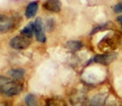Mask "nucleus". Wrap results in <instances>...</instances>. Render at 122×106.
I'll list each match as a JSON object with an SVG mask.
<instances>
[{
    "label": "nucleus",
    "mask_w": 122,
    "mask_h": 106,
    "mask_svg": "<svg viewBox=\"0 0 122 106\" xmlns=\"http://www.w3.org/2000/svg\"><path fill=\"white\" fill-rule=\"evenodd\" d=\"M22 91V86L17 81L0 75V93L7 97L16 96Z\"/></svg>",
    "instance_id": "f257e3e1"
},
{
    "label": "nucleus",
    "mask_w": 122,
    "mask_h": 106,
    "mask_svg": "<svg viewBox=\"0 0 122 106\" xmlns=\"http://www.w3.org/2000/svg\"><path fill=\"white\" fill-rule=\"evenodd\" d=\"M31 41L27 37L24 36H16L13 37L10 42V46L12 49L20 50V49H26L30 46Z\"/></svg>",
    "instance_id": "f03ea898"
},
{
    "label": "nucleus",
    "mask_w": 122,
    "mask_h": 106,
    "mask_svg": "<svg viewBox=\"0 0 122 106\" xmlns=\"http://www.w3.org/2000/svg\"><path fill=\"white\" fill-rule=\"evenodd\" d=\"M34 33L37 40L40 43H45L46 41L45 32H44L43 21L40 18H38L34 22Z\"/></svg>",
    "instance_id": "7ed1b4c3"
},
{
    "label": "nucleus",
    "mask_w": 122,
    "mask_h": 106,
    "mask_svg": "<svg viewBox=\"0 0 122 106\" xmlns=\"http://www.w3.org/2000/svg\"><path fill=\"white\" fill-rule=\"evenodd\" d=\"M13 27V20L8 15L0 14V33H6Z\"/></svg>",
    "instance_id": "20e7f679"
},
{
    "label": "nucleus",
    "mask_w": 122,
    "mask_h": 106,
    "mask_svg": "<svg viewBox=\"0 0 122 106\" xmlns=\"http://www.w3.org/2000/svg\"><path fill=\"white\" fill-rule=\"evenodd\" d=\"M43 8L50 12L58 13L61 9V3L60 0H46L43 4Z\"/></svg>",
    "instance_id": "39448f33"
},
{
    "label": "nucleus",
    "mask_w": 122,
    "mask_h": 106,
    "mask_svg": "<svg viewBox=\"0 0 122 106\" xmlns=\"http://www.w3.org/2000/svg\"><path fill=\"white\" fill-rule=\"evenodd\" d=\"M107 99V94L98 93L93 96L89 102V106H103Z\"/></svg>",
    "instance_id": "423d86ee"
},
{
    "label": "nucleus",
    "mask_w": 122,
    "mask_h": 106,
    "mask_svg": "<svg viewBox=\"0 0 122 106\" xmlns=\"http://www.w3.org/2000/svg\"><path fill=\"white\" fill-rule=\"evenodd\" d=\"M116 55L113 54V53H106V54H100L97 55L96 57L93 59L94 62L97 63H102V64H109L110 62H112L114 59H115Z\"/></svg>",
    "instance_id": "0eeeda50"
},
{
    "label": "nucleus",
    "mask_w": 122,
    "mask_h": 106,
    "mask_svg": "<svg viewBox=\"0 0 122 106\" xmlns=\"http://www.w3.org/2000/svg\"><path fill=\"white\" fill-rule=\"evenodd\" d=\"M38 9H39V4L37 2H32L26 6V11H25V15H26V18L31 19L34 17L37 14V11H38Z\"/></svg>",
    "instance_id": "6e6552de"
},
{
    "label": "nucleus",
    "mask_w": 122,
    "mask_h": 106,
    "mask_svg": "<svg viewBox=\"0 0 122 106\" xmlns=\"http://www.w3.org/2000/svg\"><path fill=\"white\" fill-rule=\"evenodd\" d=\"M8 74L14 80H15V81H20V80L23 79V77H24L25 71L22 69H20V68L12 69V70H10V71H9Z\"/></svg>",
    "instance_id": "1a4fd4ad"
},
{
    "label": "nucleus",
    "mask_w": 122,
    "mask_h": 106,
    "mask_svg": "<svg viewBox=\"0 0 122 106\" xmlns=\"http://www.w3.org/2000/svg\"><path fill=\"white\" fill-rule=\"evenodd\" d=\"M33 32H34V23L30 22L26 25V26L21 30V33L24 37H27V38H30V37H33Z\"/></svg>",
    "instance_id": "9d476101"
},
{
    "label": "nucleus",
    "mask_w": 122,
    "mask_h": 106,
    "mask_svg": "<svg viewBox=\"0 0 122 106\" xmlns=\"http://www.w3.org/2000/svg\"><path fill=\"white\" fill-rule=\"evenodd\" d=\"M25 103L26 106H40L39 99L33 94H27L25 97Z\"/></svg>",
    "instance_id": "9b49d317"
},
{
    "label": "nucleus",
    "mask_w": 122,
    "mask_h": 106,
    "mask_svg": "<svg viewBox=\"0 0 122 106\" xmlns=\"http://www.w3.org/2000/svg\"><path fill=\"white\" fill-rule=\"evenodd\" d=\"M83 44L80 41H69L67 43V47L69 49H71L72 51H78L81 49Z\"/></svg>",
    "instance_id": "f8f14e48"
},
{
    "label": "nucleus",
    "mask_w": 122,
    "mask_h": 106,
    "mask_svg": "<svg viewBox=\"0 0 122 106\" xmlns=\"http://www.w3.org/2000/svg\"><path fill=\"white\" fill-rule=\"evenodd\" d=\"M114 12L117 13V14L122 13V2L119 3L118 4H116L114 8Z\"/></svg>",
    "instance_id": "ddd939ff"
},
{
    "label": "nucleus",
    "mask_w": 122,
    "mask_h": 106,
    "mask_svg": "<svg viewBox=\"0 0 122 106\" xmlns=\"http://www.w3.org/2000/svg\"><path fill=\"white\" fill-rule=\"evenodd\" d=\"M117 20H118V21L120 23V24H121V26H122V14H121V15H120V16L117 18Z\"/></svg>",
    "instance_id": "4468645a"
},
{
    "label": "nucleus",
    "mask_w": 122,
    "mask_h": 106,
    "mask_svg": "<svg viewBox=\"0 0 122 106\" xmlns=\"http://www.w3.org/2000/svg\"><path fill=\"white\" fill-rule=\"evenodd\" d=\"M3 106H10V104H4Z\"/></svg>",
    "instance_id": "2eb2a0df"
}]
</instances>
